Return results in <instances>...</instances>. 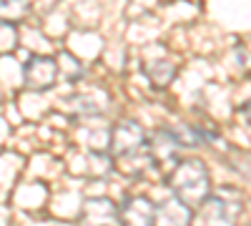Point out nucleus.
Instances as JSON below:
<instances>
[{"mask_svg": "<svg viewBox=\"0 0 251 226\" xmlns=\"http://www.w3.org/2000/svg\"><path fill=\"white\" fill-rule=\"evenodd\" d=\"M25 78H28V83L33 88H48L53 83V78H55V63L48 58H35L28 63L25 68Z\"/></svg>", "mask_w": 251, "mask_h": 226, "instance_id": "3", "label": "nucleus"}, {"mask_svg": "<svg viewBox=\"0 0 251 226\" xmlns=\"http://www.w3.org/2000/svg\"><path fill=\"white\" fill-rule=\"evenodd\" d=\"M246 116H249V121H251V103L246 106Z\"/></svg>", "mask_w": 251, "mask_h": 226, "instance_id": "5", "label": "nucleus"}, {"mask_svg": "<svg viewBox=\"0 0 251 226\" xmlns=\"http://www.w3.org/2000/svg\"><path fill=\"white\" fill-rule=\"evenodd\" d=\"M153 224V206L146 199L128 201V211H126V226H151Z\"/></svg>", "mask_w": 251, "mask_h": 226, "instance_id": "4", "label": "nucleus"}, {"mask_svg": "<svg viewBox=\"0 0 251 226\" xmlns=\"http://www.w3.org/2000/svg\"><path fill=\"white\" fill-rule=\"evenodd\" d=\"M113 153L118 163L131 153V166H136V156H146V136L136 123H121L113 131Z\"/></svg>", "mask_w": 251, "mask_h": 226, "instance_id": "2", "label": "nucleus"}, {"mask_svg": "<svg viewBox=\"0 0 251 226\" xmlns=\"http://www.w3.org/2000/svg\"><path fill=\"white\" fill-rule=\"evenodd\" d=\"M169 183H171L174 194L186 203V206H196V203L203 201L206 194H208V176H206V169L199 161L178 163V169L169 176Z\"/></svg>", "mask_w": 251, "mask_h": 226, "instance_id": "1", "label": "nucleus"}]
</instances>
